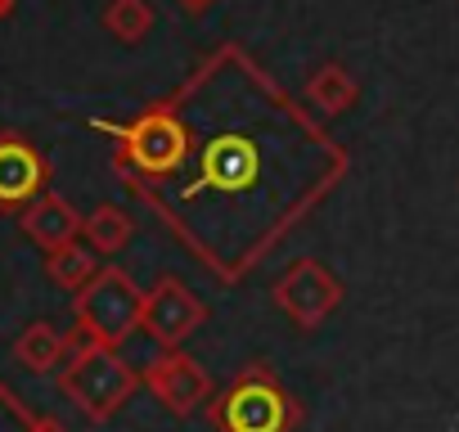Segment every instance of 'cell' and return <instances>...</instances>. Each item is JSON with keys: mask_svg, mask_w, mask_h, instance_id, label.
<instances>
[{"mask_svg": "<svg viewBox=\"0 0 459 432\" xmlns=\"http://www.w3.org/2000/svg\"><path fill=\"white\" fill-rule=\"evenodd\" d=\"M185 117L180 167L131 189L185 253L239 284L338 189L351 158L244 46L212 50L171 95Z\"/></svg>", "mask_w": 459, "mask_h": 432, "instance_id": "1", "label": "cell"}, {"mask_svg": "<svg viewBox=\"0 0 459 432\" xmlns=\"http://www.w3.org/2000/svg\"><path fill=\"white\" fill-rule=\"evenodd\" d=\"M207 423L216 432H298L302 428V401L275 378L271 365H248L216 387L207 405Z\"/></svg>", "mask_w": 459, "mask_h": 432, "instance_id": "2", "label": "cell"}, {"mask_svg": "<svg viewBox=\"0 0 459 432\" xmlns=\"http://www.w3.org/2000/svg\"><path fill=\"white\" fill-rule=\"evenodd\" d=\"M144 315V289L122 271V266H104L82 293H73V320L77 333L68 338L73 347H108L117 351Z\"/></svg>", "mask_w": 459, "mask_h": 432, "instance_id": "3", "label": "cell"}, {"mask_svg": "<svg viewBox=\"0 0 459 432\" xmlns=\"http://www.w3.org/2000/svg\"><path fill=\"white\" fill-rule=\"evenodd\" d=\"M144 378L108 347H73L64 374H59V392L91 419V423H108L140 387Z\"/></svg>", "mask_w": 459, "mask_h": 432, "instance_id": "4", "label": "cell"}, {"mask_svg": "<svg viewBox=\"0 0 459 432\" xmlns=\"http://www.w3.org/2000/svg\"><path fill=\"white\" fill-rule=\"evenodd\" d=\"M275 307L298 324V329H320L338 307H342V280L316 262V257H298L280 280H275Z\"/></svg>", "mask_w": 459, "mask_h": 432, "instance_id": "5", "label": "cell"}, {"mask_svg": "<svg viewBox=\"0 0 459 432\" xmlns=\"http://www.w3.org/2000/svg\"><path fill=\"white\" fill-rule=\"evenodd\" d=\"M144 387H149V396L162 405V410H171L176 419H189V414H198V410H207L212 405V396H216V387H212V374L189 356V351H158L149 365H144Z\"/></svg>", "mask_w": 459, "mask_h": 432, "instance_id": "6", "label": "cell"}, {"mask_svg": "<svg viewBox=\"0 0 459 432\" xmlns=\"http://www.w3.org/2000/svg\"><path fill=\"white\" fill-rule=\"evenodd\" d=\"M207 320V307L171 275H162L153 289H144V315H140V329L162 347V351H176L185 338H194Z\"/></svg>", "mask_w": 459, "mask_h": 432, "instance_id": "7", "label": "cell"}, {"mask_svg": "<svg viewBox=\"0 0 459 432\" xmlns=\"http://www.w3.org/2000/svg\"><path fill=\"white\" fill-rule=\"evenodd\" d=\"M46 180H50V167L28 140H19V135L0 140V203L5 207H32L41 198Z\"/></svg>", "mask_w": 459, "mask_h": 432, "instance_id": "8", "label": "cell"}, {"mask_svg": "<svg viewBox=\"0 0 459 432\" xmlns=\"http://www.w3.org/2000/svg\"><path fill=\"white\" fill-rule=\"evenodd\" d=\"M82 226H86V216H77V207L68 198H59V194H41L32 207H23V230L46 253H59V248L77 244Z\"/></svg>", "mask_w": 459, "mask_h": 432, "instance_id": "9", "label": "cell"}, {"mask_svg": "<svg viewBox=\"0 0 459 432\" xmlns=\"http://www.w3.org/2000/svg\"><path fill=\"white\" fill-rule=\"evenodd\" d=\"M68 356H73V342H68L55 324H46V320L28 324V329L14 338V360H19L23 369H32V374H50V369H59Z\"/></svg>", "mask_w": 459, "mask_h": 432, "instance_id": "10", "label": "cell"}, {"mask_svg": "<svg viewBox=\"0 0 459 432\" xmlns=\"http://www.w3.org/2000/svg\"><path fill=\"white\" fill-rule=\"evenodd\" d=\"M360 86L356 77L342 68V64H320L311 77H307V104L311 113H325V117H342L351 104H356Z\"/></svg>", "mask_w": 459, "mask_h": 432, "instance_id": "11", "label": "cell"}, {"mask_svg": "<svg viewBox=\"0 0 459 432\" xmlns=\"http://www.w3.org/2000/svg\"><path fill=\"white\" fill-rule=\"evenodd\" d=\"M82 235H86V244H91L95 253L113 257V253H122V248L131 244V235H135V221H131V216H126L117 203H100V207L86 216Z\"/></svg>", "mask_w": 459, "mask_h": 432, "instance_id": "12", "label": "cell"}, {"mask_svg": "<svg viewBox=\"0 0 459 432\" xmlns=\"http://www.w3.org/2000/svg\"><path fill=\"white\" fill-rule=\"evenodd\" d=\"M46 271H50V280L59 284V289H68V293H82L104 266L95 262V248L91 244H68V248H59V253H50V262H46Z\"/></svg>", "mask_w": 459, "mask_h": 432, "instance_id": "13", "label": "cell"}, {"mask_svg": "<svg viewBox=\"0 0 459 432\" xmlns=\"http://www.w3.org/2000/svg\"><path fill=\"white\" fill-rule=\"evenodd\" d=\"M153 28V5L149 0H108L104 5V32L117 37L122 46H140Z\"/></svg>", "mask_w": 459, "mask_h": 432, "instance_id": "14", "label": "cell"}, {"mask_svg": "<svg viewBox=\"0 0 459 432\" xmlns=\"http://www.w3.org/2000/svg\"><path fill=\"white\" fill-rule=\"evenodd\" d=\"M28 432H68V428H64L59 419H50V414H46V419H37V423H32Z\"/></svg>", "mask_w": 459, "mask_h": 432, "instance_id": "15", "label": "cell"}, {"mask_svg": "<svg viewBox=\"0 0 459 432\" xmlns=\"http://www.w3.org/2000/svg\"><path fill=\"white\" fill-rule=\"evenodd\" d=\"M180 5H185L189 14H198V10H207V5H212V0H180Z\"/></svg>", "mask_w": 459, "mask_h": 432, "instance_id": "16", "label": "cell"}, {"mask_svg": "<svg viewBox=\"0 0 459 432\" xmlns=\"http://www.w3.org/2000/svg\"><path fill=\"white\" fill-rule=\"evenodd\" d=\"M10 5H14V0H0V19H5V14H10Z\"/></svg>", "mask_w": 459, "mask_h": 432, "instance_id": "17", "label": "cell"}]
</instances>
